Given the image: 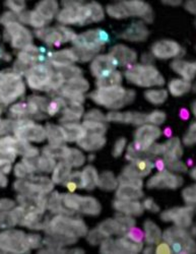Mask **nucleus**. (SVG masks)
I'll list each match as a JSON object with an SVG mask.
<instances>
[{
    "mask_svg": "<svg viewBox=\"0 0 196 254\" xmlns=\"http://www.w3.org/2000/svg\"><path fill=\"white\" fill-rule=\"evenodd\" d=\"M47 230L49 237L46 239V244L50 248L71 245L88 233V228L81 220L69 218L67 215H58L50 221Z\"/></svg>",
    "mask_w": 196,
    "mask_h": 254,
    "instance_id": "f257e3e1",
    "label": "nucleus"
},
{
    "mask_svg": "<svg viewBox=\"0 0 196 254\" xmlns=\"http://www.w3.org/2000/svg\"><path fill=\"white\" fill-rule=\"evenodd\" d=\"M109 41L108 34L101 29L88 31L83 34L76 35L72 43L77 60L86 62L96 57L103 45Z\"/></svg>",
    "mask_w": 196,
    "mask_h": 254,
    "instance_id": "f03ea898",
    "label": "nucleus"
},
{
    "mask_svg": "<svg viewBox=\"0 0 196 254\" xmlns=\"http://www.w3.org/2000/svg\"><path fill=\"white\" fill-rule=\"evenodd\" d=\"M90 98L98 105L108 109L118 110L132 103L135 99L134 91H129L121 86L101 88L90 94Z\"/></svg>",
    "mask_w": 196,
    "mask_h": 254,
    "instance_id": "7ed1b4c3",
    "label": "nucleus"
},
{
    "mask_svg": "<svg viewBox=\"0 0 196 254\" xmlns=\"http://www.w3.org/2000/svg\"><path fill=\"white\" fill-rule=\"evenodd\" d=\"M124 74L129 82L142 88L158 87L165 83V78L160 71L150 64L131 65L127 67Z\"/></svg>",
    "mask_w": 196,
    "mask_h": 254,
    "instance_id": "20e7f679",
    "label": "nucleus"
},
{
    "mask_svg": "<svg viewBox=\"0 0 196 254\" xmlns=\"http://www.w3.org/2000/svg\"><path fill=\"white\" fill-rule=\"evenodd\" d=\"M162 239L170 245L172 252L188 254L193 253L196 250L193 238L184 228L175 226L166 230L163 233Z\"/></svg>",
    "mask_w": 196,
    "mask_h": 254,
    "instance_id": "39448f33",
    "label": "nucleus"
},
{
    "mask_svg": "<svg viewBox=\"0 0 196 254\" xmlns=\"http://www.w3.org/2000/svg\"><path fill=\"white\" fill-rule=\"evenodd\" d=\"M62 200L64 206L70 211H78L89 216H98L101 211L100 202L94 197L68 193L62 195Z\"/></svg>",
    "mask_w": 196,
    "mask_h": 254,
    "instance_id": "423d86ee",
    "label": "nucleus"
},
{
    "mask_svg": "<svg viewBox=\"0 0 196 254\" xmlns=\"http://www.w3.org/2000/svg\"><path fill=\"white\" fill-rule=\"evenodd\" d=\"M90 89V84L88 80L81 76L67 80L64 83V86L59 91L60 96L70 103L82 104L84 101L83 94Z\"/></svg>",
    "mask_w": 196,
    "mask_h": 254,
    "instance_id": "0eeeda50",
    "label": "nucleus"
},
{
    "mask_svg": "<svg viewBox=\"0 0 196 254\" xmlns=\"http://www.w3.org/2000/svg\"><path fill=\"white\" fill-rule=\"evenodd\" d=\"M141 250L142 243L135 242L126 235L116 240L107 238L101 244L100 249L102 253H137Z\"/></svg>",
    "mask_w": 196,
    "mask_h": 254,
    "instance_id": "6e6552de",
    "label": "nucleus"
},
{
    "mask_svg": "<svg viewBox=\"0 0 196 254\" xmlns=\"http://www.w3.org/2000/svg\"><path fill=\"white\" fill-rule=\"evenodd\" d=\"M38 36L40 39H42L48 45L58 47L61 44L65 43V42H70V41L72 42L76 35L70 29L60 26L58 28H50V29L41 30L38 33Z\"/></svg>",
    "mask_w": 196,
    "mask_h": 254,
    "instance_id": "1a4fd4ad",
    "label": "nucleus"
},
{
    "mask_svg": "<svg viewBox=\"0 0 196 254\" xmlns=\"http://www.w3.org/2000/svg\"><path fill=\"white\" fill-rule=\"evenodd\" d=\"M194 213V206L174 207L168 209L161 215V218L165 222H173L176 227L187 229L192 224V218Z\"/></svg>",
    "mask_w": 196,
    "mask_h": 254,
    "instance_id": "9d476101",
    "label": "nucleus"
},
{
    "mask_svg": "<svg viewBox=\"0 0 196 254\" xmlns=\"http://www.w3.org/2000/svg\"><path fill=\"white\" fill-rule=\"evenodd\" d=\"M183 184V179L170 171H162L152 176L146 183L150 189H177Z\"/></svg>",
    "mask_w": 196,
    "mask_h": 254,
    "instance_id": "9b49d317",
    "label": "nucleus"
},
{
    "mask_svg": "<svg viewBox=\"0 0 196 254\" xmlns=\"http://www.w3.org/2000/svg\"><path fill=\"white\" fill-rule=\"evenodd\" d=\"M54 72L51 67L44 64L35 66L29 74V83L33 89L40 91H48L49 84Z\"/></svg>",
    "mask_w": 196,
    "mask_h": 254,
    "instance_id": "f8f14e48",
    "label": "nucleus"
},
{
    "mask_svg": "<svg viewBox=\"0 0 196 254\" xmlns=\"http://www.w3.org/2000/svg\"><path fill=\"white\" fill-rule=\"evenodd\" d=\"M151 53L159 59L177 58L182 53V47L175 41L161 40L152 45Z\"/></svg>",
    "mask_w": 196,
    "mask_h": 254,
    "instance_id": "ddd939ff",
    "label": "nucleus"
},
{
    "mask_svg": "<svg viewBox=\"0 0 196 254\" xmlns=\"http://www.w3.org/2000/svg\"><path fill=\"white\" fill-rule=\"evenodd\" d=\"M117 63L115 59L110 55H99L94 58L91 64V71L98 79L107 76L116 70Z\"/></svg>",
    "mask_w": 196,
    "mask_h": 254,
    "instance_id": "4468645a",
    "label": "nucleus"
},
{
    "mask_svg": "<svg viewBox=\"0 0 196 254\" xmlns=\"http://www.w3.org/2000/svg\"><path fill=\"white\" fill-rule=\"evenodd\" d=\"M152 168H154V164L150 162V160L147 158H139L126 166L122 173L142 179L151 172Z\"/></svg>",
    "mask_w": 196,
    "mask_h": 254,
    "instance_id": "2eb2a0df",
    "label": "nucleus"
},
{
    "mask_svg": "<svg viewBox=\"0 0 196 254\" xmlns=\"http://www.w3.org/2000/svg\"><path fill=\"white\" fill-rule=\"evenodd\" d=\"M126 16H138L143 18L145 22L151 23L154 20V13L150 6L145 2H138V1H132V2H121Z\"/></svg>",
    "mask_w": 196,
    "mask_h": 254,
    "instance_id": "dca6fc26",
    "label": "nucleus"
},
{
    "mask_svg": "<svg viewBox=\"0 0 196 254\" xmlns=\"http://www.w3.org/2000/svg\"><path fill=\"white\" fill-rule=\"evenodd\" d=\"M109 54L115 59L117 65L126 67L133 65V63L136 61L137 58L136 53L132 49H130L124 45L114 46Z\"/></svg>",
    "mask_w": 196,
    "mask_h": 254,
    "instance_id": "f3484780",
    "label": "nucleus"
},
{
    "mask_svg": "<svg viewBox=\"0 0 196 254\" xmlns=\"http://www.w3.org/2000/svg\"><path fill=\"white\" fill-rule=\"evenodd\" d=\"M75 61H77V57L74 50L71 49H64L61 51L53 52L50 53L49 56L50 64L58 68V70L64 67L73 65Z\"/></svg>",
    "mask_w": 196,
    "mask_h": 254,
    "instance_id": "a211bd4d",
    "label": "nucleus"
},
{
    "mask_svg": "<svg viewBox=\"0 0 196 254\" xmlns=\"http://www.w3.org/2000/svg\"><path fill=\"white\" fill-rule=\"evenodd\" d=\"M106 121L117 123H131L141 126L146 123V114L135 112H111L106 116Z\"/></svg>",
    "mask_w": 196,
    "mask_h": 254,
    "instance_id": "6ab92c4d",
    "label": "nucleus"
},
{
    "mask_svg": "<svg viewBox=\"0 0 196 254\" xmlns=\"http://www.w3.org/2000/svg\"><path fill=\"white\" fill-rule=\"evenodd\" d=\"M148 37V30L143 23H134L129 26L120 36V38L130 42H143Z\"/></svg>",
    "mask_w": 196,
    "mask_h": 254,
    "instance_id": "aec40b11",
    "label": "nucleus"
},
{
    "mask_svg": "<svg viewBox=\"0 0 196 254\" xmlns=\"http://www.w3.org/2000/svg\"><path fill=\"white\" fill-rule=\"evenodd\" d=\"M114 208L119 213L126 216H141L143 213V207L137 200H121L117 199L113 204Z\"/></svg>",
    "mask_w": 196,
    "mask_h": 254,
    "instance_id": "412c9836",
    "label": "nucleus"
},
{
    "mask_svg": "<svg viewBox=\"0 0 196 254\" xmlns=\"http://www.w3.org/2000/svg\"><path fill=\"white\" fill-rule=\"evenodd\" d=\"M172 69L178 73L182 79L191 81L195 76L196 64L194 62H189L182 59H175L171 64Z\"/></svg>",
    "mask_w": 196,
    "mask_h": 254,
    "instance_id": "4be33fe9",
    "label": "nucleus"
},
{
    "mask_svg": "<svg viewBox=\"0 0 196 254\" xmlns=\"http://www.w3.org/2000/svg\"><path fill=\"white\" fill-rule=\"evenodd\" d=\"M78 145L88 152H95L101 150L106 143V138L102 134L86 133L78 142Z\"/></svg>",
    "mask_w": 196,
    "mask_h": 254,
    "instance_id": "5701e85b",
    "label": "nucleus"
},
{
    "mask_svg": "<svg viewBox=\"0 0 196 254\" xmlns=\"http://www.w3.org/2000/svg\"><path fill=\"white\" fill-rule=\"evenodd\" d=\"M143 196L141 188H137L131 185L119 184L116 191L117 199L121 200H138Z\"/></svg>",
    "mask_w": 196,
    "mask_h": 254,
    "instance_id": "b1692460",
    "label": "nucleus"
},
{
    "mask_svg": "<svg viewBox=\"0 0 196 254\" xmlns=\"http://www.w3.org/2000/svg\"><path fill=\"white\" fill-rule=\"evenodd\" d=\"M163 232L152 221H146L144 223L143 239L148 245H157L162 240Z\"/></svg>",
    "mask_w": 196,
    "mask_h": 254,
    "instance_id": "393cba45",
    "label": "nucleus"
},
{
    "mask_svg": "<svg viewBox=\"0 0 196 254\" xmlns=\"http://www.w3.org/2000/svg\"><path fill=\"white\" fill-rule=\"evenodd\" d=\"M62 127L65 132V136H66V141L78 142L86 134V131L82 124H79L77 122L64 123Z\"/></svg>",
    "mask_w": 196,
    "mask_h": 254,
    "instance_id": "a878e982",
    "label": "nucleus"
},
{
    "mask_svg": "<svg viewBox=\"0 0 196 254\" xmlns=\"http://www.w3.org/2000/svg\"><path fill=\"white\" fill-rule=\"evenodd\" d=\"M165 144V161H173V160H179L183 154V149L181 142L178 138L174 137L170 138Z\"/></svg>",
    "mask_w": 196,
    "mask_h": 254,
    "instance_id": "bb28decb",
    "label": "nucleus"
},
{
    "mask_svg": "<svg viewBox=\"0 0 196 254\" xmlns=\"http://www.w3.org/2000/svg\"><path fill=\"white\" fill-rule=\"evenodd\" d=\"M83 114V107L81 104H75L70 103L68 107H65L62 117L60 118V121L64 123H72L77 122Z\"/></svg>",
    "mask_w": 196,
    "mask_h": 254,
    "instance_id": "cd10ccee",
    "label": "nucleus"
},
{
    "mask_svg": "<svg viewBox=\"0 0 196 254\" xmlns=\"http://www.w3.org/2000/svg\"><path fill=\"white\" fill-rule=\"evenodd\" d=\"M107 237L112 235H124L127 230L116 220V219H109L104 221L98 227Z\"/></svg>",
    "mask_w": 196,
    "mask_h": 254,
    "instance_id": "c85d7f7f",
    "label": "nucleus"
},
{
    "mask_svg": "<svg viewBox=\"0 0 196 254\" xmlns=\"http://www.w3.org/2000/svg\"><path fill=\"white\" fill-rule=\"evenodd\" d=\"M53 175L51 180L54 184H64L67 181L68 177L71 174V167L65 162L62 161L55 165V168L53 169Z\"/></svg>",
    "mask_w": 196,
    "mask_h": 254,
    "instance_id": "c756f323",
    "label": "nucleus"
},
{
    "mask_svg": "<svg viewBox=\"0 0 196 254\" xmlns=\"http://www.w3.org/2000/svg\"><path fill=\"white\" fill-rule=\"evenodd\" d=\"M81 178L82 188L86 190H93L98 186L99 173L93 166H88L83 169V171L81 172Z\"/></svg>",
    "mask_w": 196,
    "mask_h": 254,
    "instance_id": "7c9ffc66",
    "label": "nucleus"
},
{
    "mask_svg": "<svg viewBox=\"0 0 196 254\" xmlns=\"http://www.w3.org/2000/svg\"><path fill=\"white\" fill-rule=\"evenodd\" d=\"M45 129L50 144H62L63 142L66 141V136H65V132L62 126L48 124Z\"/></svg>",
    "mask_w": 196,
    "mask_h": 254,
    "instance_id": "2f4dec72",
    "label": "nucleus"
},
{
    "mask_svg": "<svg viewBox=\"0 0 196 254\" xmlns=\"http://www.w3.org/2000/svg\"><path fill=\"white\" fill-rule=\"evenodd\" d=\"M191 90V82L185 79L176 78L169 83V91L174 97H181Z\"/></svg>",
    "mask_w": 196,
    "mask_h": 254,
    "instance_id": "473e14b6",
    "label": "nucleus"
},
{
    "mask_svg": "<svg viewBox=\"0 0 196 254\" xmlns=\"http://www.w3.org/2000/svg\"><path fill=\"white\" fill-rule=\"evenodd\" d=\"M118 184V179L112 172L107 171L99 175L98 187H100L102 190H105V191H112V190L117 189Z\"/></svg>",
    "mask_w": 196,
    "mask_h": 254,
    "instance_id": "72a5a7b5",
    "label": "nucleus"
},
{
    "mask_svg": "<svg viewBox=\"0 0 196 254\" xmlns=\"http://www.w3.org/2000/svg\"><path fill=\"white\" fill-rule=\"evenodd\" d=\"M47 205H48L49 209L54 214H57V215H70L71 214V211L64 206L63 200H62V195L57 192L51 194Z\"/></svg>",
    "mask_w": 196,
    "mask_h": 254,
    "instance_id": "f704fd0d",
    "label": "nucleus"
},
{
    "mask_svg": "<svg viewBox=\"0 0 196 254\" xmlns=\"http://www.w3.org/2000/svg\"><path fill=\"white\" fill-rule=\"evenodd\" d=\"M123 76L119 71H113L107 76H104L102 78H99L97 81V86L99 89L101 88H111L116 86H121Z\"/></svg>",
    "mask_w": 196,
    "mask_h": 254,
    "instance_id": "c9c22d12",
    "label": "nucleus"
},
{
    "mask_svg": "<svg viewBox=\"0 0 196 254\" xmlns=\"http://www.w3.org/2000/svg\"><path fill=\"white\" fill-rule=\"evenodd\" d=\"M69 147L65 146L63 144H50L46 146L44 150H43V154L44 156H47L52 159H65L67 155Z\"/></svg>",
    "mask_w": 196,
    "mask_h": 254,
    "instance_id": "e433bc0d",
    "label": "nucleus"
},
{
    "mask_svg": "<svg viewBox=\"0 0 196 254\" xmlns=\"http://www.w3.org/2000/svg\"><path fill=\"white\" fill-rule=\"evenodd\" d=\"M37 12L39 14H41L46 20H49V19L51 20L59 12L58 4H57V2H54V1L42 2L39 4Z\"/></svg>",
    "mask_w": 196,
    "mask_h": 254,
    "instance_id": "4c0bfd02",
    "label": "nucleus"
},
{
    "mask_svg": "<svg viewBox=\"0 0 196 254\" xmlns=\"http://www.w3.org/2000/svg\"><path fill=\"white\" fill-rule=\"evenodd\" d=\"M64 161L66 162L71 168L81 167L85 162L84 155L78 151L77 149H68L67 155L65 157Z\"/></svg>",
    "mask_w": 196,
    "mask_h": 254,
    "instance_id": "58836bf2",
    "label": "nucleus"
},
{
    "mask_svg": "<svg viewBox=\"0 0 196 254\" xmlns=\"http://www.w3.org/2000/svg\"><path fill=\"white\" fill-rule=\"evenodd\" d=\"M145 99L154 105H162L168 99L166 90H149L144 93Z\"/></svg>",
    "mask_w": 196,
    "mask_h": 254,
    "instance_id": "ea45409f",
    "label": "nucleus"
},
{
    "mask_svg": "<svg viewBox=\"0 0 196 254\" xmlns=\"http://www.w3.org/2000/svg\"><path fill=\"white\" fill-rule=\"evenodd\" d=\"M82 126L84 127L86 133H97V134L104 135L107 130V126L105 125L104 122L84 120L82 123Z\"/></svg>",
    "mask_w": 196,
    "mask_h": 254,
    "instance_id": "a19ab883",
    "label": "nucleus"
},
{
    "mask_svg": "<svg viewBox=\"0 0 196 254\" xmlns=\"http://www.w3.org/2000/svg\"><path fill=\"white\" fill-rule=\"evenodd\" d=\"M65 107H66V101H65L62 97H59L51 100L48 103L46 111L50 116H55Z\"/></svg>",
    "mask_w": 196,
    "mask_h": 254,
    "instance_id": "79ce46f5",
    "label": "nucleus"
},
{
    "mask_svg": "<svg viewBox=\"0 0 196 254\" xmlns=\"http://www.w3.org/2000/svg\"><path fill=\"white\" fill-rule=\"evenodd\" d=\"M58 71L62 74V76L64 77V79L66 80V81L70 80L72 78L81 76V69L79 67H77V66H74V65L61 68Z\"/></svg>",
    "mask_w": 196,
    "mask_h": 254,
    "instance_id": "37998d69",
    "label": "nucleus"
},
{
    "mask_svg": "<svg viewBox=\"0 0 196 254\" xmlns=\"http://www.w3.org/2000/svg\"><path fill=\"white\" fill-rule=\"evenodd\" d=\"M107 238L109 237H107L99 228L93 230L88 234V242L92 245H101Z\"/></svg>",
    "mask_w": 196,
    "mask_h": 254,
    "instance_id": "c03bdc74",
    "label": "nucleus"
},
{
    "mask_svg": "<svg viewBox=\"0 0 196 254\" xmlns=\"http://www.w3.org/2000/svg\"><path fill=\"white\" fill-rule=\"evenodd\" d=\"M165 120H166V114L159 110L154 111L150 114L146 115V123H149V124L155 125V126L163 124L165 122Z\"/></svg>",
    "mask_w": 196,
    "mask_h": 254,
    "instance_id": "a18cd8bd",
    "label": "nucleus"
},
{
    "mask_svg": "<svg viewBox=\"0 0 196 254\" xmlns=\"http://www.w3.org/2000/svg\"><path fill=\"white\" fill-rule=\"evenodd\" d=\"M182 196H183V199H184V201L186 202L187 205H189V206H194L195 201H196L195 186L192 185V186L186 187V188L183 190Z\"/></svg>",
    "mask_w": 196,
    "mask_h": 254,
    "instance_id": "49530a36",
    "label": "nucleus"
},
{
    "mask_svg": "<svg viewBox=\"0 0 196 254\" xmlns=\"http://www.w3.org/2000/svg\"><path fill=\"white\" fill-rule=\"evenodd\" d=\"M167 168H169L172 172H186L187 171V166L180 162L179 160H173V161H166Z\"/></svg>",
    "mask_w": 196,
    "mask_h": 254,
    "instance_id": "de8ad7c7",
    "label": "nucleus"
},
{
    "mask_svg": "<svg viewBox=\"0 0 196 254\" xmlns=\"http://www.w3.org/2000/svg\"><path fill=\"white\" fill-rule=\"evenodd\" d=\"M126 236H128L130 239L135 241V242H139L142 243L143 240V232L137 228H135L134 226L130 228L126 233Z\"/></svg>",
    "mask_w": 196,
    "mask_h": 254,
    "instance_id": "09e8293b",
    "label": "nucleus"
},
{
    "mask_svg": "<svg viewBox=\"0 0 196 254\" xmlns=\"http://www.w3.org/2000/svg\"><path fill=\"white\" fill-rule=\"evenodd\" d=\"M195 123H192L189 127V129L187 131V133L185 134L184 138H183V142L185 145H193L195 143L196 140V135H195Z\"/></svg>",
    "mask_w": 196,
    "mask_h": 254,
    "instance_id": "8fccbe9b",
    "label": "nucleus"
},
{
    "mask_svg": "<svg viewBox=\"0 0 196 254\" xmlns=\"http://www.w3.org/2000/svg\"><path fill=\"white\" fill-rule=\"evenodd\" d=\"M84 120L88 121H97V122H104L106 120V116L99 110H92L86 113L84 116Z\"/></svg>",
    "mask_w": 196,
    "mask_h": 254,
    "instance_id": "3c124183",
    "label": "nucleus"
},
{
    "mask_svg": "<svg viewBox=\"0 0 196 254\" xmlns=\"http://www.w3.org/2000/svg\"><path fill=\"white\" fill-rule=\"evenodd\" d=\"M125 146H126V139L125 138H119L114 144L113 152H112L113 156L115 158H119L123 154V152L125 150Z\"/></svg>",
    "mask_w": 196,
    "mask_h": 254,
    "instance_id": "603ef678",
    "label": "nucleus"
},
{
    "mask_svg": "<svg viewBox=\"0 0 196 254\" xmlns=\"http://www.w3.org/2000/svg\"><path fill=\"white\" fill-rule=\"evenodd\" d=\"M142 207L143 209L151 211V213H158V211H160V206L152 198H146L142 203Z\"/></svg>",
    "mask_w": 196,
    "mask_h": 254,
    "instance_id": "864d4df0",
    "label": "nucleus"
},
{
    "mask_svg": "<svg viewBox=\"0 0 196 254\" xmlns=\"http://www.w3.org/2000/svg\"><path fill=\"white\" fill-rule=\"evenodd\" d=\"M156 253H161V254H166V253H172V249L170 245L167 242H159L157 244V247L155 248Z\"/></svg>",
    "mask_w": 196,
    "mask_h": 254,
    "instance_id": "5fc2aeb1",
    "label": "nucleus"
},
{
    "mask_svg": "<svg viewBox=\"0 0 196 254\" xmlns=\"http://www.w3.org/2000/svg\"><path fill=\"white\" fill-rule=\"evenodd\" d=\"M154 166L156 167V169H157V170H158L159 172L165 171L166 168H167L166 161H165V159H162V158H158V159L155 161Z\"/></svg>",
    "mask_w": 196,
    "mask_h": 254,
    "instance_id": "6e6d98bb",
    "label": "nucleus"
},
{
    "mask_svg": "<svg viewBox=\"0 0 196 254\" xmlns=\"http://www.w3.org/2000/svg\"><path fill=\"white\" fill-rule=\"evenodd\" d=\"M179 116H180V118L183 119V120H188L189 117H190V112H189V110L183 108V109H181V110L179 111Z\"/></svg>",
    "mask_w": 196,
    "mask_h": 254,
    "instance_id": "4d7b16f0",
    "label": "nucleus"
},
{
    "mask_svg": "<svg viewBox=\"0 0 196 254\" xmlns=\"http://www.w3.org/2000/svg\"><path fill=\"white\" fill-rule=\"evenodd\" d=\"M185 8H186L187 11L191 12L192 14H194V13H195V1H189V2H187L186 5H185Z\"/></svg>",
    "mask_w": 196,
    "mask_h": 254,
    "instance_id": "13d9d810",
    "label": "nucleus"
},
{
    "mask_svg": "<svg viewBox=\"0 0 196 254\" xmlns=\"http://www.w3.org/2000/svg\"><path fill=\"white\" fill-rule=\"evenodd\" d=\"M172 129L170 128V127H167V128L164 130V134H165V136H167V137H172Z\"/></svg>",
    "mask_w": 196,
    "mask_h": 254,
    "instance_id": "bf43d9fd",
    "label": "nucleus"
},
{
    "mask_svg": "<svg viewBox=\"0 0 196 254\" xmlns=\"http://www.w3.org/2000/svg\"><path fill=\"white\" fill-rule=\"evenodd\" d=\"M194 172H195V170H194V169H192V171H191V176H192V178H193V179H195V176H194Z\"/></svg>",
    "mask_w": 196,
    "mask_h": 254,
    "instance_id": "052dcab7",
    "label": "nucleus"
}]
</instances>
